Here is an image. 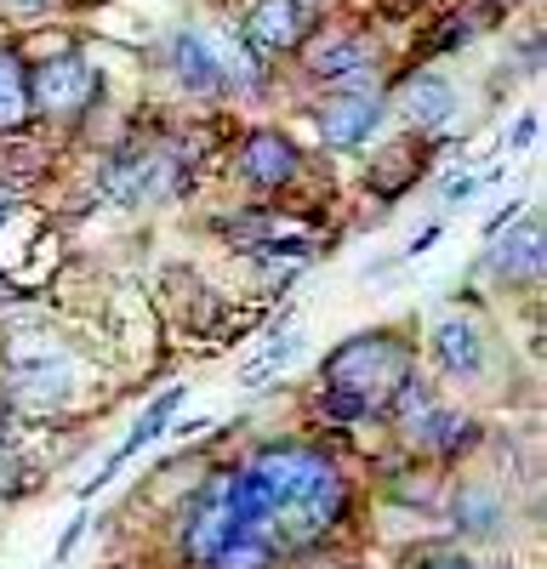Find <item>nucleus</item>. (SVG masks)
I'll return each instance as SVG.
<instances>
[{
  "instance_id": "6ab92c4d",
  "label": "nucleus",
  "mask_w": 547,
  "mask_h": 569,
  "mask_svg": "<svg viewBox=\"0 0 547 569\" xmlns=\"http://www.w3.org/2000/svg\"><path fill=\"white\" fill-rule=\"evenodd\" d=\"M80 530H86V518H74V525H69V530H63V541H58V558H69V547H74V541H80Z\"/></svg>"
},
{
  "instance_id": "dca6fc26",
  "label": "nucleus",
  "mask_w": 547,
  "mask_h": 569,
  "mask_svg": "<svg viewBox=\"0 0 547 569\" xmlns=\"http://www.w3.org/2000/svg\"><path fill=\"white\" fill-rule=\"evenodd\" d=\"M29 114V69L18 52H0V131H18Z\"/></svg>"
},
{
  "instance_id": "f8f14e48",
  "label": "nucleus",
  "mask_w": 547,
  "mask_h": 569,
  "mask_svg": "<svg viewBox=\"0 0 547 569\" xmlns=\"http://www.w3.org/2000/svg\"><path fill=\"white\" fill-rule=\"evenodd\" d=\"M177 405H182V388H166V393H160V399H155V405L143 410V421H137V427H131V433H126V445H120V450H115V456L103 461V472H98V479H91V485H86V496H91V490H98V485H109V479H115V472H120V467H126V461H131L137 450H143L149 439H160V433H166V421H171V410H177Z\"/></svg>"
},
{
  "instance_id": "412c9836",
  "label": "nucleus",
  "mask_w": 547,
  "mask_h": 569,
  "mask_svg": "<svg viewBox=\"0 0 547 569\" xmlns=\"http://www.w3.org/2000/svg\"><path fill=\"white\" fill-rule=\"evenodd\" d=\"M302 7H308V12H314V7H319V0H302Z\"/></svg>"
},
{
  "instance_id": "2eb2a0df",
  "label": "nucleus",
  "mask_w": 547,
  "mask_h": 569,
  "mask_svg": "<svg viewBox=\"0 0 547 569\" xmlns=\"http://www.w3.org/2000/svg\"><path fill=\"white\" fill-rule=\"evenodd\" d=\"M428 166V149H417V142H405V149H394V154H382L377 166H371V188L377 194H405L410 182H417V171Z\"/></svg>"
},
{
  "instance_id": "f03ea898",
  "label": "nucleus",
  "mask_w": 547,
  "mask_h": 569,
  "mask_svg": "<svg viewBox=\"0 0 547 569\" xmlns=\"http://www.w3.org/2000/svg\"><path fill=\"white\" fill-rule=\"evenodd\" d=\"M410 342L394 337V330H365V337H348L326 370H319V410L326 421H371L388 410V399L410 382Z\"/></svg>"
},
{
  "instance_id": "aec40b11",
  "label": "nucleus",
  "mask_w": 547,
  "mask_h": 569,
  "mask_svg": "<svg viewBox=\"0 0 547 569\" xmlns=\"http://www.w3.org/2000/svg\"><path fill=\"white\" fill-rule=\"evenodd\" d=\"M12 200H18V182H12V177H0V217H7Z\"/></svg>"
},
{
  "instance_id": "ddd939ff",
  "label": "nucleus",
  "mask_w": 547,
  "mask_h": 569,
  "mask_svg": "<svg viewBox=\"0 0 547 569\" xmlns=\"http://www.w3.org/2000/svg\"><path fill=\"white\" fill-rule=\"evenodd\" d=\"M399 109H405V120L417 126V131H434L439 120L456 114V91H450L439 74H417V80L405 86V103H399Z\"/></svg>"
},
{
  "instance_id": "20e7f679",
  "label": "nucleus",
  "mask_w": 547,
  "mask_h": 569,
  "mask_svg": "<svg viewBox=\"0 0 547 569\" xmlns=\"http://www.w3.org/2000/svg\"><path fill=\"white\" fill-rule=\"evenodd\" d=\"M302 40H308V7L302 0H257V7L246 12V23H240V46L257 63H274V58L297 52Z\"/></svg>"
},
{
  "instance_id": "39448f33",
  "label": "nucleus",
  "mask_w": 547,
  "mask_h": 569,
  "mask_svg": "<svg viewBox=\"0 0 547 569\" xmlns=\"http://www.w3.org/2000/svg\"><path fill=\"white\" fill-rule=\"evenodd\" d=\"M302 69L314 80H359L365 69L377 63V46L371 34H359V29H331V34H308L302 46Z\"/></svg>"
},
{
  "instance_id": "1a4fd4ad",
  "label": "nucleus",
  "mask_w": 547,
  "mask_h": 569,
  "mask_svg": "<svg viewBox=\"0 0 547 569\" xmlns=\"http://www.w3.org/2000/svg\"><path fill=\"white\" fill-rule=\"evenodd\" d=\"M7 393L23 405V410H52L58 399H69V365L58 353L46 359H18L7 370Z\"/></svg>"
},
{
  "instance_id": "f3484780",
  "label": "nucleus",
  "mask_w": 547,
  "mask_h": 569,
  "mask_svg": "<svg viewBox=\"0 0 547 569\" xmlns=\"http://www.w3.org/2000/svg\"><path fill=\"white\" fill-rule=\"evenodd\" d=\"M422 569H485V563H474V558H463V552H439V558H428Z\"/></svg>"
},
{
  "instance_id": "423d86ee",
  "label": "nucleus",
  "mask_w": 547,
  "mask_h": 569,
  "mask_svg": "<svg viewBox=\"0 0 547 569\" xmlns=\"http://www.w3.org/2000/svg\"><path fill=\"white\" fill-rule=\"evenodd\" d=\"M166 63H171L177 86L189 91V98H200V103H211V98H222V91H228L222 58H217V40H211L206 29H177Z\"/></svg>"
},
{
  "instance_id": "9b49d317",
  "label": "nucleus",
  "mask_w": 547,
  "mask_h": 569,
  "mask_svg": "<svg viewBox=\"0 0 547 569\" xmlns=\"http://www.w3.org/2000/svg\"><path fill=\"white\" fill-rule=\"evenodd\" d=\"M485 268H490L501 284H536V279H541V233H536V228H519V233H490Z\"/></svg>"
},
{
  "instance_id": "f257e3e1",
  "label": "nucleus",
  "mask_w": 547,
  "mask_h": 569,
  "mask_svg": "<svg viewBox=\"0 0 547 569\" xmlns=\"http://www.w3.org/2000/svg\"><path fill=\"white\" fill-rule=\"evenodd\" d=\"M246 472L262 485L274 507V541L280 552H297L319 536H331L348 512V479L342 467L314 445H268L246 461Z\"/></svg>"
},
{
  "instance_id": "6e6552de",
  "label": "nucleus",
  "mask_w": 547,
  "mask_h": 569,
  "mask_svg": "<svg viewBox=\"0 0 547 569\" xmlns=\"http://www.w3.org/2000/svg\"><path fill=\"white\" fill-rule=\"evenodd\" d=\"M377 126H382L377 91H337V98L319 103V137H326V149H359Z\"/></svg>"
},
{
  "instance_id": "7ed1b4c3",
  "label": "nucleus",
  "mask_w": 547,
  "mask_h": 569,
  "mask_svg": "<svg viewBox=\"0 0 547 569\" xmlns=\"http://www.w3.org/2000/svg\"><path fill=\"white\" fill-rule=\"evenodd\" d=\"M98 91H103L98 69H91L86 58H74V52H52V58H40L29 69V109L52 114V120L86 114L91 103H98Z\"/></svg>"
},
{
  "instance_id": "9d476101",
  "label": "nucleus",
  "mask_w": 547,
  "mask_h": 569,
  "mask_svg": "<svg viewBox=\"0 0 547 569\" xmlns=\"http://www.w3.org/2000/svg\"><path fill=\"white\" fill-rule=\"evenodd\" d=\"M434 359L445 376H479L485 370V325L468 313H450L434 330Z\"/></svg>"
},
{
  "instance_id": "0eeeda50",
  "label": "nucleus",
  "mask_w": 547,
  "mask_h": 569,
  "mask_svg": "<svg viewBox=\"0 0 547 569\" xmlns=\"http://www.w3.org/2000/svg\"><path fill=\"white\" fill-rule=\"evenodd\" d=\"M302 171V154H297V142L286 131H251L240 142V177L251 188H262V194H280V188H291Z\"/></svg>"
},
{
  "instance_id": "a211bd4d",
  "label": "nucleus",
  "mask_w": 547,
  "mask_h": 569,
  "mask_svg": "<svg viewBox=\"0 0 547 569\" xmlns=\"http://www.w3.org/2000/svg\"><path fill=\"white\" fill-rule=\"evenodd\" d=\"M52 0H7V12H18V18H40Z\"/></svg>"
},
{
  "instance_id": "4468645a",
  "label": "nucleus",
  "mask_w": 547,
  "mask_h": 569,
  "mask_svg": "<svg viewBox=\"0 0 547 569\" xmlns=\"http://www.w3.org/2000/svg\"><path fill=\"white\" fill-rule=\"evenodd\" d=\"M450 518H456V530H463V536H496V530H501V518H508V507H501L496 490L468 485V490H456Z\"/></svg>"
}]
</instances>
